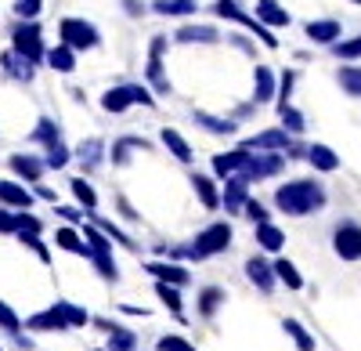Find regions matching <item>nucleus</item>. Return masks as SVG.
Returning a JSON list of instances; mask_svg holds the SVG:
<instances>
[{
  "label": "nucleus",
  "mask_w": 361,
  "mask_h": 351,
  "mask_svg": "<svg viewBox=\"0 0 361 351\" xmlns=\"http://www.w3.org/2000/svg\"><path fill=\"white\" fill-rule=\"evenodd\" d=\"M275 207L289 218H304V214H318L325 207V192L318 182L304 178V182H289L275 192Z\"/></svg>",
  "instance_id": "nucleus-1"
},
{
  "label": "nucleus",
  "mask_w": 361,
  "mask_h": 351,
  "mask_svg": "<svg viewBox=\"0 0 361 351\" xmlns=\"http://www.w3.org/2000/svg\"><path fill=\"white\" fill-rule=\"evenodd\" d=\"M231 246V225L217 221V225H209L206 232H199V239L192 246H159L166 250V257H192V261H202V257H214L221 250Z\"/></svg>",
  "instance_id": "nucleus-2"
},
{
  "label": "nucleus",
  "mask_w": 361,
  "mask_h": 351,
  "mask_svg": "<svg viewBox=\"0 0 361 351\" xmlns=\"http://www.w3.org/2000/svg\"><path fill=\"white\" fill-rule=\"evenodd\" d=\"M87 319H90V315H87L83 308H76V304H69V301H58V304L47 308V311L29 315V319H25V330H33V333H40V330H69V326H83Z\"/></svg>",
  "instance_id": "nucleus-3"
},
{
  "label": "nucleus",
  "mask_w": 361,
  "mask_h": 351,
  "mask_svg": "<svg viewBox=\"0 0 361 351\" xmlns=\"http://www.w3.org/2000/svg\"><path fill=\"white\" fill-rule=\"evenodd\" d=\"M83 232V239L90 243V250H94V268H98V275L102 279H109V282H116V261H112V246H109V239H105V228H98V225H83L80 228Z\"/></svg>",
  "instance_id": "nucleus-4"
},
{
  "label": "nucleus",
  "mask_w": 361,
  "mask_h": 351,
  "mask_svg": "<svg viewBox=\"0 0 361 351\" xmlns=\"http://www.w3.org/2000/svg\"><path fill=\"white\" fill-rule=\"evenodd\" d=\"M156 105V98L145 91L141 83H123V87H112V91H105V98H102V105L109 109V112H123V109H130V105Z\"/></svg>",
  "instance_id": "nucleus-5"
},
{
  "label": "nucleus",
  "mask_w": 361,
  "mask_h": 351,
  "mask_svg": "<svg viewBox=\"0 0 361 351\" xmlns=\"http://www.w3.org/2000/svg\"><path fill=\"white\" fill-rule=\"evenodd\" d=\"M58 33H62V40H66L73 51H87V47L98 44V29L90 25V22H83V18H66Z\"/></svg>",
  "instance_id": "nucleus-6"
},
{
  "label": "nucleus",
  "mask_w": 361,
  "mask_h": 351,
  "mask_svg": "<svg viewBox=\"0 0 361 351\" xmlns=\"http://www.w3.org/2000/svg\"><path fill=\"white\" fill-rule=\"evenodd\" d=\"M11 40H15V51L25 54L29 62H40V58H44V40H40V29L33 22H18Z\"/></svg>",
  "instance_id": "nucleus-7"
},
{
  "label": "nucleus",
  "mask_w": 361,
  "mask_h": 351,
  "mask_svg": "<svg viewBox=\"0 0 361 351\" xmlns=\"http://www.w3.org/2000/svg\"><path fill=\"white\" fill-rule=\"evenodd\" d=\"M333 250H336L343 261H357V257H361V225H354V221L336 225V232H333Z\"/></svg>",
  "instance_id": "nucleus-8"
},
{
  "label": "nucleus",
  "mask_w": 361,
  "mask_h": 351,
  "mask_svg": "<svg viewBox=\"0 0 361 351\" xmlns=\"http://www.w3.org/2000/svg\"><path fill=\"white\" fill-rule=\"evenodd\" d=\"M214 11H217V15H224V18H231V22H243L246 29H253V33H257L267 47H275V44H279V40L264 29V22H260V18H253V15H246V11H238V8H235V0H217Z\"/></svg>",
  "instance_id": "nucleus-9"
},
{
  "label": "nucleus",
  "mask_w": 361,
  "mask_h": 351,
  "mask_svg": "<svg viewBox=\"0 0 361 351\" xmlns=\"http://www.w3.org/2000/svg\"><path fill=\"white\" fill-rule=\"evenodd\" d=\"M282 167H286V160L279 156V153H267V156H250V163H246V170H238V174H246L250 182H264V178H271V174H282Z\"/></svg>",
  "instance_id": "nucleus-10"
},
{
  "label": "nucleus",
  "mask_w": 361,
  "mask_h": 351,
  "mask_svg": "<svg viewBox=\"0 0 361 351\" xmlns=\"http://www.w3.org/2000/svg\"><path fill=\"white\" fill-rule=\"evenodd\" d=\"M246 275L257 282V290H260V294H271V290H275V265H267V261L264 257H250L246 261Z\"/></svg>",
  "instance_id": "nucleus-11"
},
{
  "label": "nucleus",
  "mask_w": 361,
  "mask_h": 351,
  "mask_svg": "<svg viewBox=\"0 0 361 351\" xmlns=\"http://www.w3.org/2000/svg\"><path fill=\"white\" fill-rule=\"evenodd\" d=\"M246 185H250V178L246 174H231V182L224 185V207L231 210V214H238V210H246Z\"/></svg>",
  "instance_id": "nucleus-12"
},
{
  "label": "nucleus",
  "mask_w": 361,
  "mask_h": 351,
  "mask_svg": "<svg viewBox=\"0 0 361 351\" xmlns=\"http://www.w3.org/2000/svg\"><path fill=\"white\" fill-rule=\"evenodd\" d=\"M163 47H166V40L156 37V40H152V54H148V80H152V87H156L159 95L170 91V83H166V76H163Z\"/></svg>",
  "instance_id": "nucleus-13"
},
{
  "label": "nucleus",
  "mask_w": 361,
  "mask_h": 351,
  "mask_svg": "<svg viewBox=\"0 0 361 351\" xmlns=\"http://www.w3.org/2000/svg\"><path fill=\"white\" fill-rule=\"evenodd\" d=\"M289 134H293V131L275 127V131H264V134H257V138H250V141H243V145H246L250 153H257V149L275 153V149H286V145H289Z\"/></svg>",
  "instance_id": "nucleus-14"
},
{
  "label": "nucleus",
  "mask_w": 361,
  "mask_h": 351,
  "mask_svg": "<svg viewBox=\"0 0 361 351\" xmlns=\"http://www.w3.org/2000/svg\"><path fill=\"white\" fill-rule=\"evenodd\" d=\"M250 149L243 145V149H235V153H224V156H214V170L221 174V178H231V174H238V170H246V163H250Z\"/></svg>",
  "instance_id": "nucleus-15"
},
{
  "label": "nucleus",
  "mask_w": 361,
  "mask_h": 351,
  "mask_svg": "<svg viewBox=\"0 0 361 351\" xmlns=\"http://www.w3.org/2000/svg\"><path fill=\"white\" fill-rule=\"evenodd\" d=\"M76 232H80V228H62L54 239H58V246H62V250L80 254V257H87V261H90V257H94V250H90V243H87L83 236H76Z\"/></svg>",
  "instance_id": "nucleus-16"
},
{
  "label": "nucleus",
  "mask_w": 361,
  "mask_h": 351,
  "mask_svg": "<svg viewBox=\"0 0 361 351\" xmlns=\"http://www.w3.org/2000/svg\"><path fill=\"white\" fill-rule=\"evenodd\" d=\"M148 272H152L156 279H163V282H173V286H188V282H192V275H188L185 268L163 265V261H148Z\"/></svg>",
  "instance_id": "nucleus-17"
},
{
  "label": "nucleus",
  "mask_w": 361,
  "mask_h": 351,
  "mask_svg": "<svg viewBox=\"0 0 361 351\" xmlns=\"http://www.w3.org/2000/svg\"><path fill=\"white\" fill-rule=\"evenodd\" d=\"M307 37H311L314 44H336V40H340V22H333V18L307 22Z\"/></svg>",
  "instance_id": "nucleus-18"
},
{
  "label": "nucleus",
  "mask_w": 361,
  "mask_h": 351,
  "mask_svg": "<svg viewBox=\"0 0 361 351\" xmlns=\"http://www.w3.org/2000/svg\"><path fill=\"white\" fill-rule=\"evenodd\" d=\"M257 243H260L264 250H282V246H286V232L275 228L271 221H257Z\"/></svg>",
  "instance_id": "nucleus-19"
},
{
  "label": "nucleus",
  "mask_w": 361,
  "mask_h": 351,
  "mask_svg": "<svg viewBox=\"0 0 361 351\" xmlns=\"http://www.w3.org/2000/svg\"><path fill=\"white\" fill-rule=\"evenodd\" d=\"M192 189L199 192V199H202V207H206V210H217V207H221V196H217L214 182H209L206 174H192Z\"/></svg>",
  "instance_id": "nucleus-20"
},
{
  "label": "nucleus",
  "mask_w": 361,
  "mask_h": 351,
  "mask_svg": "<svg viewBox=\"0 0 361 351\" xmlns=\"http://www.w3.org/2000/svg\"><path fill=\"white\" fill-rule=\"evenodd\" d=\"M11 170L22 174L25 182H40L44 178V163L37 156H11Z\"/></svg>",
  "instance_id": "nucleus-21"
},
{
  "label": "nucleus",
  "mask_w": 361,
  "mask_h": 351,
  "mask_svg": "<svg viewBox=\"0 0 361 351\" xmlns=\"http://www.w3.org/2000/svg\"><path fill=\"white\" fill-rule=\"evenodd\" d=\"M257 18L264 25H289V11L279 8L275 0H260V4H257Z\"/></svg>",
  "instance_id": "nucleus-22"
},
{
  "label": "nucleus",
  "mask_w": 361,
  "mask_h": 351,
  "mask_svg": "<svg viewBox=\"0 0 361 351\" xmlns=\"http://www.w3.org/2000/svg\"><path fill=\"white\" fill-rule=\"evenodd\" d=\"M0 199L8 203V207H33V196H29L22 185H15V182H0Z\"/></svg>",
  "instance_id": "nucleus-23"
},
{
  "label": "nucleus",
  "mask_w": 361,
  "mask_h": 351,
  "mask_svg": "<svg viewBox=\"0 0 361 351\" xmlns=\"http://www.w3.org/2000/svg\"><path fill=\"white\" fill-rule=\"evenodd\" d=\"M307 160H311V167H318V170H336V167H340V156L329 149V145H311Z\"/></svg>",
  "instance_id": "nucleus-24"
},
{
  "label": "nucleus",
  "mask_w": 361,
  "mask_h": 351,
  "mask_svg": "<svg viewBox=\"0 0 361 351\" xmlns=\"http://www.w3.org/2000/svg\"><path fill=\"white\" fill-rule=\"evenodd\" d=\"M47 62H51V69H58V73H73V69H76V54H73L69 44H62V47H51Z\"/></svg>",
  "instance_id": "nucleus-25"
},
{
  "label": "nucleus",
  "mask_w": 361,
  "mask_h": 351,
  "mask_svg": "<svg viewBox=\"0 0 361 351\" xmlns=\"http://www.w3.org/2000/svg\"><path fill=\"white\" fill-rule=\"evenodd\" d=\"M4 69L15 76V80H33V62H29L25 54H4Z\"/></svg>",
  "instance_id": "nucleus-26"
},
{
  "label": "nucleus",
  "mask_w": 361,
  "mask_h": 351,
  "mask_svg": "<svg viewBox=\"0 0 361 351\" xmlns=\"http://www.w3.org/2000/svg\"><path fill=\"white\" fill-rule=\"evenodd\" d=\"M156 294H159V301H163V304H166V308H170L177 319L185 315V304H180V294L173 290V282H163V279H159V282H156ZM180 323H185V319H180Z\"/></svg>",
  "instance_id": "nucleus-27"
},
{
  "label": "nucleus",
  "mask_w": 361,
  "mask_h": 351,
  "mask_svg": "<svg viewBox=\"0 0 361 351\" xmlns=\"http://www.w3.org/2000/svg\"><path fill=\"white\" fill-rule=\"evenodd\" d=\"M163 145H166V149H170L180 163H192V149H188V141L180 138L177 131H170V127H166V131H163Z\"/></svg>",
  "instance_id": "nucleus-28"
},
{
  "label": "nucleus",
  "mask_w": 361,
  "mask_h": 351,
  "mask_svg": "<svg viewBox=\"0 0 361 351\" xmlns=\"http://www.w3.org/2000/svg\"><path fill=\"white\" fill-rule=\"evenodd\" d=\"M282 330L296 340V347H300V351H314V337H311L304 326H300L296 319H282Z\"/></svg>",
  "instance_id": "nucleus-29"
},
{
  "label": "nucleus",
  "mask_w": 361,
  "mask_h": 351,
  "mask_svg": "<svg viewBox=\"0 0 361 351\" xmlns=\"http://www.w3.org/2000/svg\"><path fill=\"white\" fill-rule=\"evenodd\" d=\"M177 40H185V44H192V40L214 44V40H217V29H209V25H185V29L177 33Z\"/></svg>",
  "instance_id": "nucleus-30"
},
{
  "label": "nucleus",
  "mask_w": 361,
  "mask_h": 351,
  "mask_svg": "<svg viewBox=\"0 0 361 351\" xmlns=\"http://www.w3.org/2000/svg\"><path fill=\"white\" fill-rule=\"evenodd\" d=\"M69 189H73V196L80 199V207H83V210H94V207H98V196H94V189H90L83 178H73V182H69Z\"/></svg>",
  "instance_id": "nucleus-31"
},
{
  "label": "nucleus",
  "mask_w": 361,
  "mask_h": 351,
  "mask_svg": "<svg viewBox=\"0 0 361 351\" xmlns=\"http://www.w3.org/2000/svg\"><path fill=\"white\" fill-rule=\"evenodd\" d=\"M159 15H192L199 4H195V0H156V4H152Z\"/></svg>",
  "instance_id": "nucleus-32"
},
{
  "label": "nucleus",
  "mask_w": 361,
  "mask_h": 351,
  "mask_svg": "<svg viewBox=\"0 0 361 351\" xmlns=\"http://www.w3.org/2000/svg\"><path fill=\"white\" fill-rule=\"evenodd\" d=\"M340 87L350 98H361V69L357 66H343L340 69Z\"/></svg>",
  "instance_id": "nucleus-33"
},
{
  "label": "nucleus",
  "mask_w": 361,
  "mask_h": 351,
  "mask_svg": "<svg viewBox=\"0 0 361 351\" xmlns=\"http://www.w3.org/2000/svg\"><path fill=\"white\" fill-rule=\"evenodd\" d=\"M221 301H224V290H217V286H206L202 290V297H199V315H214L217 308H221Z\"/></svg>",
  "instance_id": "nucleus-34"
},
{
  "label": "nucleus",
  "mask_w": 361,
  "mask_h": 351,
  "mask_svg": "<svg viewBox=\"0 0 361 351\" xmlns=\"http://www.w3.org/2000/svg\"><path fill=\"white\" fill-rule=\"evenodd\" d=\"M275 275L289 286V290H300V286H304V279H300V272H296V265H293V261H275Z\"/></svg>",
  "instance_id": "nucleus-35"
},
{
  "label": "nucleus",
  "mask_w": 361,
  "mask_h": 351,
  "mask_svg": "<svg viewBox=\"0 0 361 351\" xmlns=\"http://www.w3.org/2000/svg\"><path fill=\"white\" fill-rule=\"evenodd\" d=\"M134 149H145V141H141V138H119V141H116V149H112V163H127Z\"/></svg>",
  "instance_id": "nucleus-36"
},
{
  "label": "nucleus",
  "mask_w": 361,
  "mask_h": 351,
  "mask_svg": "<svg viewBox=\"0 0 361 351\" xmlns=\"http://www.w3.org/2000/svg\"><path fill=\"white\" fill-rule=\"evenodd\" d=\"M271 95H275V76L267 66H257V102H267Z\"/></svg>",
  "instance_id": "nucleus-37"
},
{
  "label": "nucleus",
  "mask_w": 361,
  "mask_h": 351,
  "mask_svg": "<svg viewBox=\"0 0 361 351\" xmlns=\"http://www.w3.org/2000/svg\"><path fill=\"white\" fill-rule=\"evenodd\" d=\"M33 141L47 145V149H54V145H62V141H58V127L47 120V116H44V120L37 124V131H33Z\"/></svg>",
  "instance_id": "nucleus-38"
},
{
  "label": "nucleus",
  "mask_w": 361,
  "mask_h": 351,
  "mask_svg": "<svg viewBox=\"0 0 361 351\" xmlns=\"http://www.w3.org/2000/svg\"><path fill=\"white\" fill-rule=\"evenodd\" d=\"M195 124H202L206 131H214V134H231L235 131L231 120H217V116H209V112H195Z\"/></svg>",
  "instance_id": "nucleus-39"
},
{
  "label": "nucleus",
  "mask_w": 361,
  "mask_h": 351,
  "mask_svg": "<svg viewBox=\"0 0 361 351\" xmlns=\"http://www.w3.org/2000/svg\"><path fill=\"white\" fill-rule=\"evenodd\" d=\"M15 236L25 243V239H37L40 236V221L37 218H29V214H18V232H15Z\"/></svg>",
  "instance_id": "nucleus-40"
},
{
  "label": "nucleus",
  "mask_w": 361,
  "mask_h": 351,
  "mask_svg": "<svg viewBox=\"0 0 361 351\" xmlns=\"http://www.w3.org/2000/svg\"><path fill=\"white\" fill-rule=\"evenodd\" d=\"M109 337H112V340H109V351H134V333H127V330L116 326Z\"/></svg>",
  "instance_id": "nucleus-41"
},
{
  "label": "nucleus",
  "mask_w": 361,
  "mask_h": 351,
  "mask_svg": "<svg viewBox=\"0 0 361 351\" xmlns=\"http://www.w3.org/2000/svg\"><path fill=\"white\" fill-rule=\"evenodd\" d=\"M279 112H282V124H286V131H293V134L304 131V116H300L293 105H279Z\"/></svg>",
  "instance_id": "nucleus-42"
},
{
  "label": "nucleus",
  "mask_w": 361,
  "mask_h": 351,
  "mask_svg": "<svg viewBox=\"0 0 361 351\" xmlns=\"http://www.w3.org/2000/svg\"><path fill=\"white\" fill-rule=\"evenodd\" d=\"M90 221H94V225H98V228H105V232H109V236H112V239H119V243H123V246H127V250H137V243H134V239H130V236H123V232H119V228H116V225H109V221H105V218H98V214H94V218H90Z\"/></svg>",
  "instance_id": "nucleus-43"
},
{
  "label": "nucleus",
  "mask_w": 361,
  "mask_h": 351,
  "mask_svg": "<svg viewBox=\"0 0 361 351\" xmlns=\"http://www.w3.org/2000/svg\"><path fill=\"white\" fill-rule=\"evenodd\" d=\"M98 160H102V141H87L83 149H80V163L83 167H94Z\"/></svg>",
  "instance_id": "nucleus-44"
},
{
  "label": "nucleus",
  "mask_w": 361,
  "mask_h": 351,
  "mask_svg": "<svg viewBox=\"0 0 361 351\" xmlns=\"http://www.w3.org/2000/svg\"><path fill=\"white\" fill-rule=\"evenodd\" d=\"M0 326H4L8 333H22V323H18V315L4 304V301H0Z\"/></svg>",
  "instance_id": "nucleus-45"
},
{
  "label": "nucleus",
  "mask_w": 361,
  "mask_h": 351,
  "mask_svg": "<svg viewBox=\"0 0 361 351\" xmlns=\"http://www.w3.org/2000/svg\"><path fill=\"white\" fill-rule=\"evenodd\" d=\"M336 54H340V58H361V37H354V40H343V44H336Z\"/></svg>",
  "instance_id": "nucleus-46"
},
{
  "label": "nucleus",
  "mask_w": 361,
  "mask_h": 351,
  "mask_svg": "<svg viewBox=\"0 0 361 351\" xmlns=\"http://www.w3.org/2000/svg\"><path fill=\"white\" fill-rule=\"evenodd\" d=\"M159 351H195L185 337H163L159 340Z\"/></svg>",
  "instance_id": "nucleus-47"
},
{
  "label": "nucleus",
  "mask_w": 361,
  "mask_h": 351,
  "mask_svg": "<svg viewBox=\"0 0 361 351\" xmlns=\"http://www.w3.org/2000/svg\"><path fill=\"white\" fill-rule=\"evenodd\" d=\"M47 163H51V167H66V163H69V149H66V145H54V149H47Z\"/></svg>",
  "instance_id": "nucleus-48"
},
{
  "label": "nucleus",
  "mask_w": 361,
  "mask_h": 351,
  "mask_svg": "<svg viewBox=\"0 0 361 351\" xmlns=\"http://www.w3.org/2000/svg\"><path fill=\"white\" fill-rule=\"evenodd\" d=\"M15 11H18L22 18H33V15H40V0H18Z\"/></svg>",
  "instance_id": "nucleus-49"
},
{
  "label": "nucleus",
  "mask_w": 361,
  "mask_h": 351,
  "mask_svg": "<svg viewBox=\"0 0 361 351\" xmlns=\"http://www.w3.org/2000/svg\"><path fill=\"white\" fill-rule=\"evenodd\" d=\"M0 232H18V218L8 214V210H0Z\"/></svg>",
  "instance_id": "nucleus-50"
},
{
  "label": "nucleus",
  "mask_w": 361,
  "mask_h": 351,
  "mask_svg": "<svg viewBox=\"0 0 361 351\" xmlns=\"http://www.w3.org/2000/svg\"><path fill=\"white\" fill-rule=\"evenodd\" d=\"M246 214H250L253 221H267V210L260 207V203H257V199H250V203H246Z\"/></svg>",
  "instance_id": "nucleus-51"
},
{
  "label": "nucleus",
  "mask_w": 361,
  "mask_h": 351,
  "mask_svg": "<svg viewBox=\"0 0 361 351\" xmlns=\"http://www.w3.org/2000/svg\"><path fill=\"white\" fill-rule=\"evenodd\" d=\"M54 210L62 214L66 221H76V225H80V210H73V207H54Z\"/></svg>",
  "instance_id": "nucleus-52"
},
{
  "label": "nucleus",
  "mask_w": 361,
  "mask_h": 351,
  "mask_svg": "<svg viewBox=\"0 0 361 351\" xmlns=\"http://www.w3.org/2000/svg\"><path fill=\"white\" fill-rule=\"evenodd\" d=\"M37 196H40V199H47V203H58L54 189H47V185H40V189H37Z\"/></svg>",
  "instance_id": "nucleus-53"
},
{
  "label": "nucleus",
  "mask_w": 361,
  "mask_h": 351,
  "mask_svg": "<svg viewBox=\"0 0 361 351\" xmlns=\"http://www.w3.org/2000/svg\"><path fill=\"white\" fill-rule=\"evenodd\" d=\"M354 4H361V0H354Z\"/></svg>",
  "instance_id": "nucleus-54"
}]
</instances>
